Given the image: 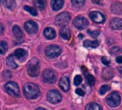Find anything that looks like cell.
Returning a JSON list of instances; mask_svg holds the SVG:
<instances>
[{"label":"cell","instance_id":"6da1fadb","mask_svg":"<svg viewBox=\"0 0 122 110\" xmlns=\"http://www.w3.org/2000/svg\"><path fill=\"white\" fill-rule=\"evenodd\" d=\"M25 96L29 99H37L40 95L39 87L33 83H27L23 88Z\"/></svg>","mask_w":122,"mask_h":110},{"label":"cell","instance_id":"7a4b0ae2","mask_svg":"<svg viewBox=\"0 0 122 110\" xmlns=\"http://www.w3.org/2000/svg\"><path fill=\"white\" fill-rule=\"evenodd\" d=\"M27 73L30 76L35 77L40 73V62L37 58H33L27 64Z\"/></svg>","mask_w":122,"mask_h":110},{"label":"cell","instance_id":"3957f363","mask_svg":"<svg viewBox=\"0 0 122 110\" xmlns=\"http://www.w3.org/2000/svg\"><path fill=\"white\" fill-rule=\"evenodd\" d=\"M6 92L11 96L18 97L20 96V89L17 83L14 82H7L5 86Z\"/></svg>","mask_w":122,"mask_h":110},{"label":"cell","instance_id":"277c9868","mask_svg":"<svg viewBox=\"0 0 122 110\" xmlns=\"http://www.w3.org/2000/svg\"><path fill=\"white\" fill-rule=\"evenodd\" d=\"M61 52H62L61 48L56 45H50L45 49L46 56L50 59H53L58 57Z\"/></svg>","mask_w":122,"mask_h":110},{"label":"cell","instance_id":"5b68a950","mask_svg":"<svg viewBox=\"0 0 122 110\" xmlns=\"http://www.w3.org/2000/svg\"><path fill=\"white\" fill-rule=\"evenodd\" d=\"M121 96L117 92H113L108 94L106 97V102L111 107H116L121 103Z\"/></svg>","mask_w":122,"mask_h":110},{"label":"cell","instance_id":"8992f818","mask_svg":"<svg viewBox=\"0 0 122 110\" xmlns=\"http://www.w3.org/2000/svg\"><path fill=\"white\" fill-rule=\"evenodd\" d=\"M42 79L45 83L52 84L57 79V73L55 72V71H54L52 69H47L43 72Z\"/></svg>","mask_w":122,"mask_h":110},{"label":"cell","instance_id":"52a82bcc","mask_svg":"<svg viewBox=\"0 0 122 110\" xmlns=\"http://www.w3.org/2000/svg\"><path fill=\"white\" fill-rule=\"evenodd\" d=\"M71 17L68 12H63L58 14L55 18V23L58 26H65L71 20Z\"/></svg>","mask_w":122,"mask_h":110},{"label":"cell","instance_id":"ba28073f","mask_svg":"<svg viewBox=\"0 0 122 110\" xmlns=\"http://www.w3.org/2000/svg\"><path fill=\"white\" fill-rule=\"evenodd\" d=\"M47 100L52 104H57L62 100V96L55 89L50 90L47 94Z\"/></svg>","mask_w":122,"mask_h":110},{"label":"cell","instance_id":"9c48e42d","mask_svg":"<svg viewBox=\"0 0 122 110\" xmlns=\"http://www.w3.org/2000/svg\"><path fill=\"white\" fill-rule=\"evenodd\" d=\"M73 26L78 29H83L88 25V21L82 16H78L73 22Z\"/></svg>","mask_w":122,"mask_h":110},{"label":"cell","instance_id":"30bf717a","mask_svg":"<svg viewBox=\"0 0 122 110\" xmlns=\"http://www.w3.org/2000/svg\"><path fill=\"white\" fill-rule=\"evenodd\" d=\"M25 29L29 34H35L38 30V25L33 21H27L25 23Z\"/></svg>","mask_w":122,"mask_h":110},{"label":"cell","instance_id":"8fae6325","mask_svg":"<svg viewBox=\"0 0 122 110\" xmlns=\"http://www.w3.org/2000/svg\"><path fill=\"white\" fill-rule=\"evenodd\" d=\"M89 17L96 23L101 24L103 23L105 21V17L103 14L99 12H91L89 14Z\"/></svg>","mask_w":122,"mask_h":110},{"label":"cell","instance_id":"7c38bea8","mask_svg":"<svg viewBox=\"0 0 122 110\" xmlns=\"http://www.w3.org/2000/svg\"><path fill=\"white\" fill-rule=\"evenodd\" d=\"M59 87L64 92L68 91V89H70V80H69L68 77H67L66 76L61 77V79H60V82H59Z\"/></svg>","mask_w":122,"mask_h":110},{"label":"cell","instance_id":"4fadbf2b","mask_svg":"<svg viewBox=\"0 0 122 110\" xmlns=\"http://www.w3.org/2000/svg\"><path fill=\"white\" fill-rule=\"evenodd\" d=\"M13 56H15L17 57V59L18 60H20V62H22L25 60L26 57H27V51L23 49H17L15 50Z\"/></svg>","mask_w":122,"mask_h":110},{"label":"cell","instance_id":"5bb4252c","mask_svg":"<svg viewBox=\"0 0 122 110\" xmlns=\"http://www.w3.org/2000/svg\"><path fill=\"white\" fill-rule=\"evenodd\" d=\"M110 27L115 30L122 29V19L120 18L112 19L110 22Z\"/></svg>","mask_w":122,"mask_h":110},{"label":"cell","instance_id":"9a60e30c","mask_svg":"<svg viewBox=\"0 0 122 110\" xmlns=\"http://www.w3.org/2000/svg\"><path fill=\"white\" fill-rule=\"evenodd\" d=\"M51 4V7L53 11H57L59 9H60L62 8L64 2L63 0H52L50 2Z\"/></svg>","mask_w":122,"mask_h":110},{"label":"cell","instance_id":"2e32d148","mask_svg":"<svg viewBox=\"0 0 122 110\" xmlns=\"http://www.w3.org/2000/svg\"><path fill=\"white\" fill-rule=\"evenodd\" d=\"M44 35L48 39H52L55 37L56 32L54 29L51 27H47L44 30Z\"/></svg>","mask_w":122,"mask_h":110},{"label":"cell","instance_id":"e0dca14e","mask_svg":"<svg viewBox=\"0 0 122 110\" xmlns=\"http://www.w3.org/2000/svg\"><path fill=\"white\" fill-rule=\"evenodd\" d=\"M60 35L63 39L65 40H69L71 38V31L68 27H63L60 31Z\"/></svg>","mask_w":122,"mask_h":110},{"label":"cell","instance_id":"ac0fdd59","mask_svg":"<svg viewBox=\"0 0 122 110\" xmlns=\"http://www.w3.org/2000/svg\"><path fill=\"white\" fill-rule=\"evenodd\" d=\"M7 64L8 65L9 67L12 68V69H17L18 65L15 62V59H14V56L13 55H10V56H9L7 59Z\"/></svg>","mask_w":122,"mask_h":110},{"label":"cell","instance_id":"d6986e66","mask_svg":"<svg viewBox=\"0 0 122 110\" xmlns=\"http://www.w3.org/2000/svg\"><path fill=\"white\" fill-rule=\"evenodd\" d=\"M113 77V74L112 71L109 69H104L102 73V77L105 81L110 80Z\"/></svg>","mask_w":122,"mask_h":110},{"label":"cell","instance_id":"ffe728a7","mask_svg":"<svg viewBox=\"0 0 122 110\" xmlns=\"http://www.w3.org/2000/svg\"><path fill=\"white\" fill-rule=\"evenodd\" d=\"M12 32H13V34H14L15 37L18 39H21L23 37V33H22V32L21 30V29L20 28V27H18L17 25H15L12 27Z\"/></svg>","mask_w":122,"mask_h":110},{"label":"cell","instance_id":"44dd1931","mask_svg":"<svg viewBox=\"0 0 122 110\" xmlns=\"http://www.w3.org/2000/svg\"><path fill=\"white\" fill-rule=\"evenodd\" d=\"M83 45L86 47H91V48H96L98 46L99 43L98 41H91V40H86L83 42Z\"/></svg>","mask_w":122,"mask_h":110},{"label":"cell","instance_id":"7402d4cb","mask_svg":"<svg viewBox=\"0 0 122 110\" xmlns=\"http://www.w3.org/2000/svg\"><path fill=\"white\" fill-rule=\"evenodd\" d=\"M112 12L114 14H120L122 11V5L120 3H113L112 5Z\"/></svg>","mask_w":122,"mask_h":110},{"label":"cell","instance_id":"603a6c76","mask_svg":"<svg viewBox=\"0 0 122 110\" xmlns=\"http://www.w3.org/2000/svg\"><path fill=\"white\" fill-rule=\"evenodd\" d=\"M4 6L10 9H14L16 6V2L12 0H5L3 1Z\"/></svg>","mask_w":122,"mask_h":110},{"label":"cell","instance_id":"cb8c5ba5","mask_svg":"<svg viewBox=\"0 0 122 110\" xmlns=\"http://www.w3.org/2000/svg\"><path fill=\"white\" fill-rule=\"evenodd\" d=\"M86 110H101V106L96 103H89L86 106Z\"/></svg>","mask_w":122,"mask_h":110},{"label":"cell","instance_id":"d4e9b609","mask_svg":"<svg viewBox=\"0 0 122 110\" xmlns=\"http://www.w3.org/2000/svg\"><path fill=\"white\" fill-rule=\"evenodd\" d=\"M86 82L87 83L91 86V87H93L94 86L95 83H96V79L94 78L93 76H92L91 74H87L86 75Z\"/></svg>","mask_w":122,"mask_h":110},{"label":"cell","instance_id":"484cf974","mask_svg":"<svg viewBox=\"0 0 122 110\" xmlns=\"http://www.w3.org/2000/svg\"><path fill=\"white\" fill-rule=\"evenodd\" d=\"M7 44L5 41H0V54H4L7 51Z\"/></svg>","mask_w":122,"mask_h":110},{"label":"cell","instance_id":"4316f807","mask_svg":"<svg viewBox=\"0 0 122 110\" xmlns=\"http://www.w3.org/2000/svg\"><path fill=\"white\" fill-rule=\"evenodd\" d=\"M24 9L26 10L27 12H28L32 16H37V12L36 9L34 7H31L30 6H25L24 7Z\"/></svg>","mask_w":122,"mask_h":110},{"label":"cell","instance_id":"83f0119b","mask_svg":"<svg viewBox=\"0 0 122 110\" xmlns=\"http://www.w3.org/2000/svg\"><path fill=\"white\" fill-rule=\"evenodd\" d=\"M34 5L40 10H43L45 9V4L42 1H40V0H35V1H34Z\"/></svg>","mask_w":122,"mask_h":110},{"label":"cell","instance_id":"f1b7e54d","mask_svg":"<svg viewBox=\"0 0 122 110\" xmlns=\"http://www.w3.org/2000/svg\"><path fill=\"white\" fill-rule=\"evenodd\" d=\"M121 52H122V50L118 46H114V47L111 48L110 50V54L111 55H116V54H120Z\"/></svg>","mask_w":122,"mask_h":110},{"label":"cell","instance_id":"f546056e","mask_svg":"<svg viewBox=\"0 0 122 110\" xmlns=\"http://www.w3.org/2000/svg\"><path fill=\"white\" fill-rule=\"evenodd\" d=\"M85 1L84 0H76V1H74V0H73V1H71V3L76 7H82L84 4H85Z\"/></svg>","mask_w":122,"mask_h":110},{"label":"cell","instance_id":"4dcf8cb0","mask_svg":"<svg viewBox=\"0 0 122 110\" xmlns=\"http://www.w3.org/2000/svg\"><path fill=\"white\" fill-rule=\"evenodd\" d=\"M110 89V87L108 85H103L101 88H100V94L103 95L107 91H108Z\"/></svg>","mask_w":122,"mask_h":110},{"label":"cell","instance_id":"1f68e13d","mask_svg":"<svg viewBox=\"0 0 122 110\" xmlns=\"http://www.w3.org/2000/svg\"><path fill=\"white\" fill-rule=\"evenodd\" d=\"M82 81H83V79L81 75H77L74 78V84L76 86H78L82 82Z\"/></svg>","mask_w":122,"mask_h":110},{"label":"cell","instance_id":"d6a6232c","mask_svg":"<svg viewBox=\"0 0 122 110\" xmlns=\"http://www.w3.org/2000/svg\"><path fill=\"white\" fill-rule=\"evenodd\" d=\"M90 35L93 37V38H97L98 37V35L100 34V32L98 30H94L93 32L91 31H88Z\"/></svg>","mask_w":122,"mask_h":110},{"label":"cell","instance_id":"836d02e7","mask_svg":"<svg viewBox=\"0 0 122 110\" xmlns=\"http://www.w3.org/2000/svg\"><path fill=\"white\" fill-rule=\"evenodd\" d=\"M101 62H102L103 64H105L106 66H109V65H110V63H111L110 60H109L107 57H103L101 58Z\"/></svg>","mask_w":122,"mask_h":110},{"label":"cell","instance_id":"e575fe53","mask_svg":"<svg viewBox=\"0 0 122 110\" xmlns=\"http://www.w3.org/2000/svg\"><path fill=\"white\" fill-rule=\"evenodd\" d=\"M76 93L79 96H84L85 95V92L82 89H80V88H78L76 90Z\"/></svg>","mask_w":122,"mask_h":110},{"label":"cell","instance_id":"d590c367","mask_svg":"<svg viewBox=\"0 0 122 110\" xmlns=\"http://www.w3.org/2000/svg\"><path fill=\"white\" fill-rule=\"evenodd\" d=\"M4 30H5V27L3 26V24L2 23H0V35L3 34Z\"/></svg>","mask_w":122,"mask_h":110},{"label":"cell","instance_id":"8d00e7d4","mask_svg":"<svg viewBox=\"0 0 122 110\" xmlns=\"http://www.w3.org/2000/svg\"><path fill=\"white\" fill-rule=\"evenodd\" d=\"M116 62L118 63V64H122V56H120V57H118L116 60Z\"/></svg>","mask_w":122,"mask_h":110},{"label":"cell","instance_id":"74e56055","mask_svg":"<svg viewBox=\"0 0 122 110\" xmlns=\"http://www.w3.org/2000/svg\"><path fill=\"white\" fill-rule=\"evenodd\" d=\"M118 73H119L120 76H121V77H122V67H118Z\"/></svg>","mask_w":122,"mask_h":110},{"label":"cell","instance_id":"f35d334b","mask_svg":"<svg viewBox=\"0 0 122 110\" xmlns=\"http://www.w3.org/2000/svg\"><path fill=\"white\" fill-rule=\"evenodd\" d=\"M35 110H47V109H44V108H42V107H38V108H37Z\"/></svg>","mask_w":122,"mask_h":110}]
</instances>
